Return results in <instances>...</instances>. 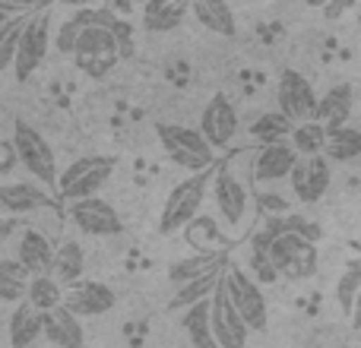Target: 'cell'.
<instances>
[{
  "instance_id": "cell-1",
  "label": "cell",
  "mask_w": 361,
  "mask_h": 348,
  "mask_svg": "<svg viewBox=\"0 0 361 348\" xmlns=\"http://www.w3.org/2000/svg\"><path fill=\"white\" fill-rule=\"evenodd\" d=\"M212 180H216V168L193 174V178H184L175 190L169 193V199H165V206H162V216H159V231H162V235H175V231L197 222Z\"/></svg>"
},
{
  "instance_id": "cell-2",
  "label": "cell",
  "mask_w": 361,
  "mask_h": 348,
  "mask_svg": "<svg viewBox=\"0 0 361 348\" xmlns=\"http://www.w3.org/2000/svg\"><path fill=\"white\" fill-rule=\"evenodd\" d=\"M222 285H225V292H228V301L238 311V317L247 323V330L250 333L267 330L269 311H267V298H263L260 282H257L247 269L228 263V266H225V275H222Z\"/></svg>"
},
{
  "instance_id": "cell-3",
  "label": "cell",
  "mask_w": 361,
  "mask_h": 348,
  "mask_svg": "<svg viewBox=\"0 0 361 348\" xmlns=\"http://www.w3.org/2000/svg\"><path fill=\"white\" fill-rule=\"evenodd\" d=\"M114 168H118L114 156H82L76 162H70L67 171H61L57 193H61V199H70V203L92 199L102 190V184L114 174Z\"/></svg>"
},
{
  "instance_id": "cell-4",
  "label": "cell",
  "mask_w": 361,
  "mask_h": 348,
  "mask_svg": "<svg viewBox=\"0 0 361 348\" xmlns=\"http://www.w3.org/2000/svg\"><path fill=\"white\" fill-rule=\"evenodd\" d=\"M269 260H273L279 279L286 282H307L317 273V244L307 241L298 231H288V235L276 237L273 247H269Z\"/></svg>"
},
{
  "instance_id": "cell-5",
  "label": "cell",
  "mask_w": 361,
  "mask_h": 348,
  "mask_svg": "<svg viewBox=\"0 0 361 348\" xmlns=\"http://www.w3.org/2000/svg\"><path fill=\"white\" fill-rule=\"evenodd\" d=\"M73 61L86 76L102 80V76H108L121 61H124V54H121V48H118L111 32H108L105 25L95 23V25H89V29L82 32V38L76 42Z\"/></svg>"
},
{
  "instance_id": "cell-6",
  "label": "cell",
  "mask_w": 361,
  "mask_h": 348,
  "mask_svg": "<svg viewBox=\"0 0 361 348\" xmlns=\"http://www.w3.org/2000/svg\"><path fill=\"white\" fill-rule=\"evenodd\" d=\"M10 139H13V146H16V152H19V165H23L32 178H38L42 184H57V180H61L54 152H51L48 139H44L35 127H29L25 120H16V124H13Z\"/></svg>"
},
{
  "instance_id": "cell-7",
  "label": "cell",
  "mask_w": 361,
  "mask_h": 348,
  "mask_svg": "<svg viewBox=\"0 0 361 348\" xmlns=\"http://www.w3.org/2000/svg\"><path fill=\"white\" fill-rule=\"evenodd\" d=\"M48 44H51V6H42L29 16L23 29V38H19V54L16 63H13V73H16L19 82H25L48 57Z\"/></svg>"
},
{
  "instance_id": "cell-8",
  "label": "cell",
  "mask_w": 361,
  "mask_h": 348,
  "mask_svg": "<svg viewBox=\"0 0 361 348\" xmlns=\"http://www.w3.org/2000/svg\"><path fill=\"white\" fill-rule=\"evenodd\" d=\"M279 111L292 120L295 127L307 124V120H317V108H320V95L314 92V86L298 73V70H282L279 73Z\"/></svg>"
},
{
  "instance_id": "cell-9",
  "label": "cell",
  "mask_w": 361,
  "mask_h": 348,
  "mask_svg": "<svg viewBox=\"0 0 361 348\" xmlns=\"http://www.w3.org/2000/svg\"><path fill=\"white\" fill-rule=\"evenodd\" d=\"M70 222L89 237H114L124 231V222H121L118 209L99 197L70 203Z\"/></svg>"
},
{
  "instance_id": "cell-10",
  "label": "cell",
  "mask_w": 361,
  "mask_h": 348,
  "mask_svg": "<svg viewBox=\"0 0 361 348\" xmlns=\"http://www.w3.org/2000/svg\"><path fill=\"white\" fill-rule=\"evenodd\" d=\"M200 133L206 137V143L212 149H225L238 133V111L231 105V99L225 92H216L209 101L203 105L200 114Z\"/></svg>"
},
{
  "instance_id": "cell-11",
  "label": "cell",
  "mask_w": 361,
  "mask_h": 348,
  "mask_svg": "<svg viewBox=\"0 0 361 348\" xmlns=\"http://www.w3.org/2000/svg\"><path fill=\"white\" fill-rule=\"evenodd\" d=\"M212 199H216L219 216L225 218L228 228H241L247 218V187L238 180L231 168H216V180H212Z\"/></svg>"
},
{
  "instance_id": "cell-12",
  "label": "cell",
  "mask_w": 361,
  "mask_h": 348,
  "mask_svg": "<svg viewBox=\"0 0 361 348\" xmlns=\"http://www.w3.org/2000/svg\"><path fill=\"white\" fill-rule=\"evenodd\" d=\"M212 333H216L219 348H247L250 330H247V323L238 317L235 307H231L225 285H219V292L212 294Z\"/></svg>"
},
{
  "instance_id": "cell-13",
  "label": "cell",
  "mask_w": 361,
  "mask_h": 348,
  "mask_svg": "<svg viewBox=\"0 0 361 348\" xmlns=\"http://www.w3.org/2000/svg\"><path fill=\"white\" fill-rule=\"evenodd\" d=\"M114 304H118V294H114L105 282H95V279H82L80 285L67 288V294H63V307L73 311L80 320L102 317V313H108Z\"/></svg>"
},
{
  "instance_id": "cell-14",
  "label": "cell",
  "mask_w": 361,
  "mask_h": 348,
  "mask_svg": "<svg viewBox=\"0 0 361 348\" xmlns=\"http://www.w3.org/2000/svg\"><path fill=\"white\" fill-rule=\"evenodd\" d=\"M292 190L298 197V203H320L324 193L330 190V159L326 156H314V159H301L292 171Z\"/></svg>"
},
{
  "instance_id": "cell-15",
  "label": "cell",
  "mask_w": 361,
  "mask_h": 348,
  "mask_svg": "<svg viewBox=\"0 0 361 348\" xmlns=\"http://www.w3.org/2000/svg\"><path fill=\"white\" fill-rule=\"evenodd\" d=\"M301 162V156L295 152L292 143H276V146H263L254 159V180L273 184V180L292 178L295 165Z\"/></svg>"
},
{
  "instance_id": "cell-16",
  "label": "cell",
  "mask_w": 361,
  "mask_h": 348,
  "mask_svg": "<svg viewBox=\"0 0 361 348\" xmlns=\"http://www.w3.org/2000/svg\"><path fill=\"white\" fill-rule=\"evenodd\" d=\"M225 266H228V263H225V250H197V254L187 256V260L171 263L169 279L178 292V288L190 285V282L203 279V275H209V273H219V269H225Z\"/></svg>"
},
{
  "instance_id": "cell-17",
  "label": "cell",
  "mask_w": 361,
  "mask_h": 348,
  "mask_svg": "<svg viewBox=\"0 0 361 348\" xmlns=\"http://www.w3.org/2000/svg\"><path fill=\"white\" fill-rule=\"evenodd\" d=\"M159 143L165 146L169 156H200L212 159V146L206 143V137L193 127H178V124H159L156 127Z\"/></svg>"
},
{
  "instance_id": "cell-18",
  "label": "cell",
  "mask_w": 361,
  "mask_h": 348,
  "mask_svg": "<svg viewBox=\"0 0 361 348\" xmlns=\"http://www.w3.org/2000/svg\"><path fill=\"white\" fill-rule=\"evenodd\" d=\"M352 108H355V92H352L349 82H339L330 86L320 95V108H317V120L326 130H339V127H349Z\"/></svg>"
},
{
  "instance_id": "cell-19",
  "label": "cell",
  "mask_w": 361,
  "mask_h": 348,
  "mask_svg": "<svg viewBox=\"0 0 361 348\" xmlns=\"http://www.w3.org/2000/svg\"><path fill=\"white\" fill-rule=\"evenodd\" d=\"M16 254H19L16 260L23 263V266L29 269L32 275H51V269H54L57 250L51 247L48 237H44L42 231H35V228H25V231H23Z\"/></svg>"
},
{
  "instance_id": "cell-20",
  "label": "cell",
  "mask_w": 361,
  "mask_h": 348,
  "mask_svg": "<svg viewBox=\"0 0 361 348\" xmlns=\"http://www.w3.org/2000/svg\"><path fill=\"white\" fill-rule=\"evenodd\" d=\"M44 339L57 348H82L86 336H82V320L67 307H54L51 313H44Z\"/></svg>"
},
{
  "instance_id": "cell-21",
  "label": "cell",
  "mask_w": 361,
  "mask_h": 348,
  "mask_svg": "<svg viewBox=\"0 0 361 348\" xmlns=\"http://www.w3.org/2000/svg\"><path fill=\"white\" fill-rule=\"evenodd\" d=\"M51 197L38 184H4L0 187V209L6 216H25L35 209H48Z\"/></svg>"
},
{
  "instance_id": "cell-22",
  "label": "cell",
  "mask_w": 361,
  "mask_h": 348,
  "mask_svg": "<svg viewBox=\"0 0 361 348\" xmlns=\"http://www.w3.org/2000/svg\"><path fill=\"white\" fill-rule=\"evenodd\" d=\"M38 336H44V313L35 311L29 301L16 304L10 313V348H29Z\"/></svg>"
},
{
  "instance_id": "cell-23",
  "label": "cell",
  "mask_w": 361,
  "mask_h": 348,
  "mask_svg": "<svg viewBox=\"0 0 361 348\" xmlns=\"http://www.w3.org/2000/svg\"><path fill=\"white\" fill-rule=\"evenodd\" d=\"M190 13L197 16V23L203 25V29L216 32V35H225V38H235L238 35L235 13H231V6L222 4V0H193Z\"/></svg>"
},
{
  "instance_id": "cell-24",
  "label": "cell",
  "mask_w": 361,
  "mask_h": 348,
  "mask_svg": "<svg viewBox=\"0 0 361 348\" xmlns=\"http://www.w3.org/2000/svg\"><path fill=\"white\" fill-rule=\"evenodd\" d=\"M222 273H225V269L209 273V275H203V279L190 282V285L178 288V292L171 294V301H169V313H187V311H193L197 304L209 301L212 294L219 292V285H222Z\"/></svg>"
},
{
  "instance_id": "cell-25",
  "label": "cell",
  "mask_w": 361,
  "mask_h": 348,
  "mask_svg": "<svg viewBox=\"0 0 361 348\" xmlns=\"http://www.w3.org/2000/svg\"><path fill=\"white\" fill-rule=\"evenodd\" d=\"M180 326H184L193 348H219L216 333H212V298L197 304L193 311H187L184 317H180Z\"/></svg>"
},
{
  "instance_id": "cell-26",
  "label": "cell",
  "mask_w": 361,
  "mask_h": 348,
  "mask_svg": "<svg viewBox=\"0 0 361 348\" xmlns=\"http://www.w3.org/2000/svg\"><path fill=\"white\" fill-rule=\"evenodd\" d=\"M82 269H86L82 247L76 241H63L61 247H57L54 269H51V275H54V279L61 282L63 288H73V285H80V282H82Z\"/></svg>"
},
{
  "instance_id": "cell-27",
  "label": "cell",
  "mask_w": 361,
  "mask_h": 348,
  "mask_svg": "<svg viewBox=\"0 0 361 348\" xmlns=\"http://www.w3.org/2000/svg\"><path fill=\"white\" fill-rule=\"evenodd\" d=\"M190 13L187 4H171V0H152L143 6V25L149 32H175L184 16Z\"/></svg>"
},
{
  "instance_id": "cell-28",
  "label": "cell",
  "mask_w": 361,
  "mask_h": 348,
  "mask_svg": "<svg viewBox=\"0 0 361 348\" xmlns=\"http://www.w3.org/2000/svg\"><path fill=\"white\" fill-rule=\"evenodd\" d=\"M295 133V124L286 118L282 111H267L250 124V137L260 139L263 146H276V143H286V137L292 139Z\"/></svg>"
},
{
  "instance_id": "cell-29",
  "label": "cell",
  "mask_w": 361,
  "mask_h": 348,
  "mask_svg": "<svg viewBox=\"0 0 361 348\" xmlns=\"http://www.w3.org/2000/svg\"><path fill=\"white\" fill-rule=\"evenodd\" d=\"M326 139H330V130H326L320 120H307V124H298L292 133V146L301 159H314L326 152Z\"/></svg>"
},
{
  "instance_id": "cell-30",
  "label": "cell",
  "mask_w": 361,
  "mask_h": 348,
  "mask_svg": "<svg viewBox=\"0 0 361 348\" xmlns=\"http://www.w3.org/2000/svg\"><path fill=\"white\" fill-rule=\"evenodd\" d=\"M63 294H67V288H63L54 275H35V279H32V285H29V298H25V301H29L35 311L51 313L54 307L63 304Z\"/></svg>"
},
{
  "instance_id": "cell-31",
  "label": "cell",
  "mask_w": 361,
  "mask_h": 348,
  "mask_svg": "<svg viewBox=\"0 0 361 348\" xmlns=\"http://www.w3.org/2000/svg\"><path fill=\"white\" fill-rule=\"evenodd\" d=\"M89 25H95V10H76L70 19H63V23L57 25V35H54L57 51H61V54H70V57H73L76 42L82 38V32H86Z\"/></svg>"
},
{
  "instance_id": "cell-32",
  "label": "cell",
  "mask_w": 361,
  "mask_h": 348,
  "mask_svg": "<svg viewBox=\"0 0 361 348\" xmlns=\"http://www.w3.org/2000/svg\"><path fill=\"white\" fill-rule=\"evenodd\" d=\"M324 156L330 159V162H355V159H361V130H355V127L330 130Z\"/></svg>"
},
{
  "instance_id": "cell-33",
  "label": "cell",
  "mask_w": 361,
  "mask_h": 348,
  "mask_svg": "<svg viewBox=\"0 0 361 348\" xmlns=\"http://www.w3.org/2000/svg\"><path fill=\"white\" fill-rule=\"evenodd\" d=\"M358 294H361V256L345 263L343 275H339V282H336V301H339V307H343L345 317H352Z\"/></svg>"
},
{
  "instance_id": "cell-34",
  "label": "cell",
  "mask_w": 361,
  "mask_h": 348,
  "mask_svg": "<svg viewBox=\"0 0 361 348\" xmlns=\"http://www.w3.org/2000/svg\"><path fill=\"white\" fill-rule=\"evenodd\" d=\"M95 23L105 25V29L114 35V42H118V48H121V54H124V57H130V54H133V35H130V25H127L124 19L118 16V13H111L108 6H102V10H95Z\"/></svg>"
},
{
  "instance_id": "cell-35",
  "label": "cell",
  "mask_w": 361,
  "mask_h": 348,
  "mask_svg": "<svg viewBox=\"0 0 361 348\" xmlns=\"http://www.w3.org/2000/svg\"><path fill=\"white\" fill-rule=\"evenodd\" d=\"M250 275H254L260 285H273V282L279 279V273H276L269 254H260V250H250Z\"/></svg>"
},
{
  "instance_id": "cell-36",
  "label": "cell",
  "mask_w": 361,
  "mask_h": 348,
  "mask_svg": "<svg viewBox=\"0 0 361 348\" xmlns=\"http://www.w3.org/2000/svg\"><path fill=\"white\" fill-rule=\"evenodd\" d=\"M0 275H4V279H19V282L35 279V275H32L19 260H13V256H4V260H0Z\"/></svg>"
},
{
  "instance_id": "cell-37",
  "label": "cell",
  "mask_w": 361,
  "mask_h": 348,
  "mask_svg": "<svg viewBox=\"0 0 361 348\" xmlns=\"http://www.w3.org/2000/svg\"><path fill=\"white\" fill-rule=\"evenodd\" d=\"M4 162H0V174L4 178H10V171L16 168V162H19V152H16V146H13V139H4Z\"/></svg>"
},
{
  "instance_id": "cell-38",
  "label": "cell",
  "mask_w": 361,
  "mask_h": 348,
  "mask_svg": "<svg viewBox=\"0 0 361 348\" xmlns=\"http://www.w3.org/2000/svg\"><path fill=\"white\" fill-rule=\"evenodd\" d=\"M263 206H267V209H273V212H286L288 209V203L282 197H263Z\"/></svg>"
},
{
  "instance_id": "cell-39",
  "label": "cell",
  "mask_w": 361,
  "mask_h": 348,
  "mask_svg": "<svg viewBox=\"0 0 361 348\" xmlns=\"http://www.w3.org/2000/svg\"><path fill=\"white\" fill-rule=\"evenodd\" d=\"M349 323H352V326H355V330H361V294H358V301H355V311H352Z\"/></svg>"
},
{
  "instance_id": "cell-40",
  "label": "cell",
  "mask_w": 361,
  "mask_h": 348,
  "mask_svg": "<svg viewBox=\"0 0 361 348\" xmlns=\"http://www.w3.org/2000/svg\"><path fill=\"white\" fill-rule=\"evenodd\" d=\"M324 13H326V16H330V19H333V16H343V13H345V6H326Z\"/></svg>"
},
{
  "instance_id": "cell-41",
  "label": "cell",
  "mask_w": 361,
  "mask_h": 348,
  "mask_svg": "<svg viewBox=\"0 0 361 348\" xmlns=\"http://www.w3.org/2000/svg\"><path fill=\"white\" fill-rule=\"evenodd\" d=\"M349 250H355V254L361 256V237H352V241H349Z\"/></svg>"
},
{
  "instance_id": "cell-42",
  "label": "cell",
  "mask_w": 361,
  "mask_h": 348,
  "mask_svg": "<svg viewBox=\"0 0 361 348\" xmlns=\"http://www.w3.org/2000/svg\"><path fill=\"white\" fill-rule=\"evenodd\" d=\"M358 29H361V13H358Z\"/></svg>"
}]
</instances>
